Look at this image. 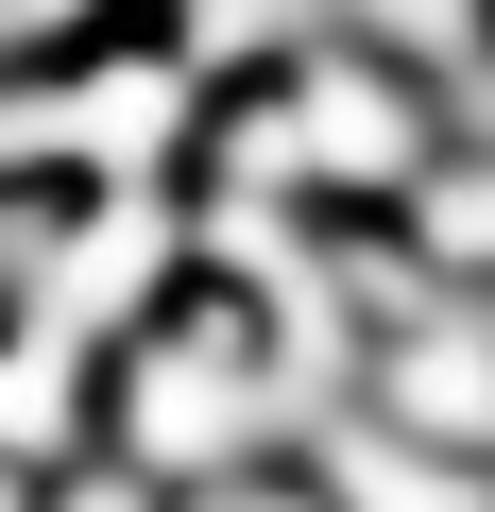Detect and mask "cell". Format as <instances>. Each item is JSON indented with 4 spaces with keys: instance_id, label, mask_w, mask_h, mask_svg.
<instances>
[{
    "instance_id": "cell-8",
    "label": "cell",
    "mask_w": 495,
    "mask_h": 512,
    "mask_svg": "<svg viewBox=\"0 0 495 512\" xmlns=\"http://www.w3.org/2000/svg\"><path fill=\"white\" fill-rule=\"evenodd\" d=\"M35 512H188V495H171V478H137L120 444H86L69 478H35Z\"/></svg>"
},
{
    "instance_id": "cell-6",
    "label": "cell",
    "mask_w": 495,
    "mask_h": 512,
    "mask_svg": "<svg viewBox=\"0 0 495 512\" xmlns=\"http://www.w3.org/2000/svg\"><path fill=\"white\" fill-rule=\"evenodd\" d=\"M393 239L427 256L444 291H495V137H444V171L393 205Z\"/></svg>"
},
{
    "instance_id": "cell-7",
    "label": "cell",
    "mask_w": 495,
    "mask_h": 512,
    "mask_svg": "<svg viewBox=\"0 0 495 512\" xmlns=\"http://www.w3.org/2000/svg\"><path fill=\"white\" fill-rule=\"evenodd\" d=\"M342 35H359V52H393L410 86H461V69H478V35H495V0H342Z\"/></svg>"
},
{
    "instance_id": "cell-2",
    "label": "cell",
    "mask_w": 495,
    "mask_h": 512,
    "mask_svg": "<svg viewBox=\"0 0 495 512\" xmlns=\"http://www.w3.org/2000/svg\"><path fill=\"white\" fill-rule=\"evenodd\" d=\"M103 444L137 478H171V495H222V478L308 444V393H291L274 325L239 291H171L137 342H103Z\"/></svg>"
},
{
    "instance_id": "cell-5",
    "label": "cell",
    "mask_w": 495,
    "mask_h": 512,
    "mask_svg": "<svg viewBox=\"0 0 495 512\" xmlns=\"http://www.w3.org/2000/svg\"><path fill=\"white\" fill-rule=\"evenodd\" d=\"M103 444V359L0 308V478H69Z\"/></svg>"
},
{
    "instance_id": "cell-4",
    "label": "cell",
    "mask_w": 495,
    "mask_h": 512,
    "mask_svg": "<svg viewBox=\"0 0 495 512\" xmlns=\"http://www.w3.org/2000/svg\"><path fill=\"white\" fill-rule=\"evenodd\" d=\"M308 478H325V512H495V461H461V444H410V427H376L359 393L291 444Z\"/></svg>"
},
{
    "instance_id": "cell-1",
    "label": "cell",
    "mask_w": 495,
    "mask_h": 512,
    "mask_svg": "<svg viewBox=\"0 0 495 512\" xmlns=\"http://www.w3.org/2000/svg\"><path fill=\"white\" fill-rule=\"evenodd\" d=\"M188 171L257 188V205H308V222H393L444 171V86H410L359 35H308V52H274V69L222 86V120H205Z\"/></svg>"
},
{
    "instance_id": "cell-11",
    "label": "cell",
    "mask_w": 495,
    "mask_h": 512,
    "mask_svg": "<svg viewBox=\"0 0 495 512\" xmlns=\"http://www.w3.org/2000/svg\"><path fill=\"white\" fill-rule=\"evenodd\" d=\"M444 137H495V35H478V69L444 86Z\"/></svg>"
},
{
    "instance_id": "cell-10",
    "label": "cell",
    "mask_w": 495,
    "mask_h": 512,
    "mask_svg": "<svg viewBox=\"0 0 495 512\" xmlns=\"http://www.w3.org/2000/svg\"><path fill=\"white\" fill-rule=\"evenodd\" d=\"M188 512H325V478H308V461H257V478H222V495H188Z\"/></svg>"
},
{
    "instance_id": "cell-12",
    "label": "cell",
    "mask_w": 495,
    "mask_h": 512,
    "mask_svg": "<svg viewBox=\"0 0 495 512\" xmlns=\"http://www.w3.org/2000/svg\"><path fill=\"white\" fill-rule=\"evenodd\" d=\"M18 256H35V205L0 188V308H18Z\"/></svg>"
},
{
    "instance_id": "cell-9",
    "label": "cell",
    "mask_w": 495,
    "mask_h": 512,
    "mask_svg": "<svg viewBox=\"0 0 495 512\" xmlns=\"http://www.w3.org/2000/svg\"><path fill=\"white\" fill-rule=\"evenodd\" d=\"M154 0H0V35L18 52H86V35H137Z\"/></svg>"
},
{
    "instance_id": "cell-3",
    "label": "cell",
    "mask_w": 495,
    "mask_h": 512,
    "mask_svg": "<svg viewBox=\"0 0 495 512\" xmlns=\"http://www.w3.org/2000/svg\"><path fill=\"white\" fill-rule=\"evenodd\" d=\"M359 410L410 427V444L495 461V291H427V308H393V325L359 342Z\"/></svg>"
}]
</instances>
